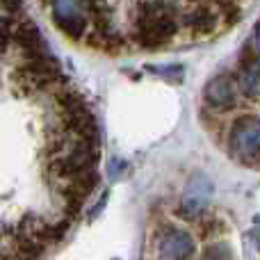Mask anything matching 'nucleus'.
<instances>
[{"label": "nucleus", "instance_id": "nucleus-1", "mask_svg": "<svg viewBox=\"0 0 260 260\" xmlns=\"http://www.w3.org/2000/svg\"><path fill=\"white\" fill-rule=\"evenodd\" d=\"M180 30V23L176 21V16L162 14L155 18H135L133 21V37L135 44L139 48L155 50L167 46Z\"/></svg>", "mask_w": 260, "mask_h": 260}, {"label": "nucleus", "instance_id": "nucleus-2", "mask_svg": "<svg viewBox=\"0 0 260 260\" xmlns=\"http://www.w3.org/2000/svg\"><path fill=\"white\" fill-rule=\"evenodd\" d=\"M183 25L192 32L194 39H206L219 30L221 21L210 7H199L194 12H183Z\"/></svg>", "mask_w": 260, "mask_h": 260}, {"label": "nucleus", "instance_id": "nucleus-3", "mask_svg": "<svg viewBox=\"0 0 260 260\" xmlns=\"http://www.w3.org/2000/svg\"><path fill=\"white\" fill-rule=\"evenodd\" d=\"M162 256L169 260H187L194 251V242L187 233H180V231H171L169 235H165L160 242Z\"/></svg>", "mask_w": 260, "mask_h": 260}, {"label": "nucleus", "instance_id": "nucleus-4", "mask_svg": "<svg viewBox=\"0 0 260 260\" xmlns=\"http://www.w3.org/2000/svg\"><path fill=\"white\" fill-rule=\"evenodd\" d=\"M203 260H233V256H231V249L226 244H212L206 249Z\"/></svg>", "mask_w": 260, "mask_h": 260}]
</instances>
